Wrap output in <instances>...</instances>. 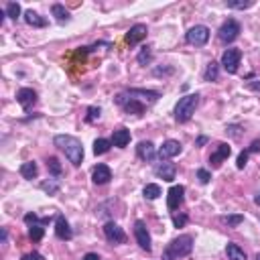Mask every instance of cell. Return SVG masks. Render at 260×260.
<instances>
[{
	"mask_svg": "<svg viewBox=\"0 0 260 260\" xmlns=\"http://www.w3.org/2000/svg\"><path fill=\"white\" fill-rule=\"evenodd\" d=\"M55 146H59L61 151L65 153V157L69 159V163L73 167H80L81 160H83V146L81 142L76 139V136H69V134H57L53 139Z\"/></svg>",
	"mask_w": 260,
	"mask_h": 260,
	"instance_id": "1",
	"label": "cell"
},
{
	"mask_svg": "<svg viewBox=\"0 0 260 260\" xmlns=\"http://www.w3.org/2000/svg\"><path fill=\"white\" fill-rule=\"evenodd\" d=\"M191 250H193V238L189 234H183V236L171 240L167 244V248L163 252V260H177L183 256H189Z\"/></svg>",
	"mask_w": 260,
	"mask_h": 260,
	"instance_id": "2",
	"label": "cell"
},
{
	"mask_svg": "<svg viewBox=\"0 0 260 260\" xmlns=\"http://www.w3.org/2000/svg\"><path fill=\"white\" fill-rule=\"evenodd\" d=\"M197 104H200V96H197V94H189V96L181 98V100L177 102V106H175V120L177 122L191 120V116L195 114Z\"/></svg>",
	"mask_w": 260,
	"mask_h": 260,
	"instance_id": "3",
	"label": "cell"
},
{
	"mask_svg": "<svg viewBox=\"0 0 260 260\" xmlns=\"http://www.w3.org/2000/svg\"><path fill=\"white\" fill-rule=\"evenodd\" d=\"M238 35H240V22L234 20V19H228V20L220 27V31H218V37H220L221 43H232V41H236Z\"/></svg>",
	"mask_w": 260,
	"mask_h": 260,
	"instance_id": "4",
	"label": "cell"
},
{
	"mask_svg": "<svg viewBox=\"0 0 260 260\" xmlns=\"http://www.w3.org/2000/svg\"><path fill=\"white\" fill-rule=\"evenodd\" d=\"M187 43L189 45H195V47H203L207 41H209V29L205 27V24H195V27H191L187 31Z\"/></svg>",
	"mask_w": 260,
	"mask_h": 260,
	"instance_id": "5",
	"label": "cell"
},
{
	"mask_svg": "<svg viewBox=\"0 0 260 260\" xmlns=\"http://www.w3.org/2000/svg\"><path fill=\"white\" fill-rule=\"evenodd\" d=\"M134 238H136V242H139V246L142 250H146V252H151L153 250V244H151V234H148V230H146V224L142 220H139V221H134Z\"/></svg>",
	"mask_w": 260,
	"mask_h": 260,
	"instance_id": "6",
	"label": "cell"
},
{
	"mask_svg": "<svg viewBox=\"0 0 260 260\" xmlns=\"http://www.w3.org/2000/svg\"><path fill=\"white\" fill-rule=\"evenodd\" d=\"M240 59H242V51L240 49H226L224 55H221V65L228 73H236L238 65H240Z\"/></svg>",
	"mask_w": 260,
	"mask_h": 260,
	"instance_id": "7",
	"label": "cell"
},
{
	"mask_svg": "<svg viewBox=\"0 0 260 260\" xmlns=\"http://www.w3.org/2000/svg\"><path fill=\"white\" fill-rule=\"evenodd\" d=\"M116 104H120L124 108L126 114H134V116H142L144 114V104L139 102L136 98H124V96H116Z\"/></svg>",
	"mask_w": 260,
	"mask_h": 260,
	"instance_id": "8",
	"label": "cell"
},
{
	"mask_svg": "<svg viewBox=\"0 0 260 260\" xmlns=\"http://www.w3.org/2000/svg\"><path fill=\"white\" fill-rule=\"evenodd\" d=\"M104 236L110 244H124L126 242L124 230H122L118 224H114V221H108V224L104 226Z\"/></svg>",
	"mask_w": 260,
	"mask_h": 260,
	"instance_id": "9",
	"label": "cell"
},
{
	"mask_svg": "<svg viewBox=\"0 0 260 260\" xmlns=\"http://www.w3.org/2000/svg\"><path fill=\"white\" fill-rule=\"evenodd\" d=\"M183 195H185V187H183V185H173V187L169 189V193H167V207L171 209V212L179 209V205L183 203Z\"/></svg>",
	"mask_w": 260,
	"mask_h": 260,
	"instance_id": "10",
	"label": "cell"
},
{
	"mask_svg": "<svg viewBox=\"0 0 260 260\" xmlns=\"http://www.w3.org/2000/svg\"><path fill=\"white\" fill-rule=\"evenodd\" d=\"M17 102L20 104L22 110H27V112H29V110L37 104V92L31 90V88H20L17 92Z\"/></svg>",
	"mask_w": 260,
	"mask_h": 260,
	"instance_id": "11",
	"label": "cell"
},
{
	"mask_svg": "<svg viewBox=\"0 0 260 260\" xmlns=\"http://www.w3.org/2000/svg\"><path fill=\"white\" fill-rule=\"evenodd\" d=\"M155 175L157 177H160L163 181H175V175H177V167L173 165V163H169V160H163V163H159L157 167H155Z\"/></svg>",
	"mask_w": 260,
	"mask_h": 260,
	"instance_id": "12",
	"label": "cell"
},
{
	"mask_svg": "<svg viewBox=\"0 0 260 260\" xmlns=\"http://www.w3.org/2000/svg\"><path fill=\"white\" fill-rule=\"evenodd\" d=\"M146 24H134V27H130V31L126 33V43L130 47L139 45L142 39H146Z\"/></svg>",
	"mask_w": 260,
	"mask_h": 260,
	"instance_id": "13",
	"label": "cell"
},
{
	"mask_svg": "<svg viewBox=\"0 0 260 260\" xmlns=\"http://www.w3.org/2000/svg\"><path fill=\"white\" fill-rule=\"evenodd\" d=\"M179 153H181V142L179 140H165L163 146H160V151H159V157H160V160H167V159L177 157Z\"/></svg>",
	"mask_w": 260,
	"mask_h": 260,
	"instance_id": "14",
	"label": "cell"
},
{
	"mask_svg": "<svg viewBox=\"0 0 260 260\" xmlns=\"http://www.w3.org/2000/svg\"><path fill=\"white\" fill-rule=\"evenodd\" d=\"M136 155H139L142 160H146V163H153L157 153H155V144L151 140H140L139 146H136Z\"/></svg>",
	"mask_w": 260,
	"mask_h": 260,
	"instance_id": "15",
	"label": "cell"
},
{
	"mask_svg": "<svg viewBox=\"0 0 260 260\" xmlns=\"http://www.w3.org/2000/svg\"><path fill=\"white\" fill-rule=\"evenodd\" d=\"M92 179L96 185H106L110 179H112V171H110L108 165H96L92 171Z\"/></svg>",
	"mask_w": 260,
	"mask_h": 260,
	"instance_id": "16",
	"label": "cell"
},
{
	"mask_svg": "<svg viewBox=\"0 0 260 260\" xmlns=\"http://www.w3.org/2000/svg\"><path fill=\"white\" fill-rule=\"evenodd\" d=\"M55 234H57L59 240H71L73 238V232H71L67 220L63 216H57V220H55Z\"/></svg>",
	"mask_w": 260,
	"mask_h": 260,
	"instance_id": "17",
	"label": "cell"
},
{
	"mask_svg": "<svg viewBox=\"0 0 260 260\" xmlns=\"http://www.w3.org/2000/svg\"><path fill=\"white\" fill-rule=\"evenodd\" d=\"M230 153H232V148H230V144H226V142H221V144H218V151L209 157V163H212L214 167H220L224 160L230 157Z\"/></svg>",
	"mask_w": 260,
	"mask_h": 260,
	"instance_id": "18",
	"label": "cell"
},
{
	"mask_svg": "<svg viewBox=\"0 0 260 260\" xmlns=\"http://www.w3.org/2000/svg\"><path fill=\"white\" fill-rule=\"evenodd\" d=\"M128 142H130V130H128V128L122 126V128L114 130V134H112V144H114V146L124 148Z\"/></svg>",
	"mask_w": 260,
	"mask_h": 260,
	"instance_id": "19",
	"label": "cell"
},
{
	"mask_svg": "<svg viewBox=\"0 0 260 260\" xmlns=\"http://www.w3.org/2000/svg\"><path fill=\"white\" fill-rule=\"evenodd\" d=\"M24 22L31 24V27H37V29L47 27V19H43L41 15H37L35 10H27V12H24Z\"/></svg>",
	"mask_w": 260,
	"mask_h": 260,
	"instance_id": "20",
	"label": "cell"
},
{
	"mask_svg": "<svg viewBox=\"0 0 260 260\" xmlns=\"http://www.w3.org/2000/svg\"><path fill=\"white\" fill-rule=\"evenodd\" d=\"M20 175L24 179H35L37 175H39V167H37L35 160H29V163H22L20 165Z\"/></svg>",
	"mask_w": 260,
	"mask_h": 260,
	"instance_id": "21",
	"label": "cell"
},
{
	"mask_svg": "<svg viewBox=\"0 0 260 260\" xmlns=\"http://www.w3.org/2000/svg\"><path fill=\"white\" fill-rule=\"evenodd\" d=\"M226 254H228V260H246V252L234 242H230L226 246Z\"/></svg>",
	"mask_w": 260,
	"mask_h": 260,
	"instance_id": "22",
	"label": "cell"
},
{
	"mask_svg": "<svg viewBox=\"0 0 260 260\" xmlns=\"http://www.w3.org/2000/svg\"><path fill=\"white\" fill-rule=\"evenodd\" d=\"M51 12H53V17L57 19L59 24H65V22H69V19H71V15L65 10L63 4H53V6H51Z\"/></svg>",
	"mask_w": 260,
	"mask_h": 260,
	"instance_id": "23",
	"label": "cell"
},
{
	"mask_svg": "<svg viewBox=\"0 0 260 260\" xmlns=\"http://www.w3.org/2000/svg\"><path fill=\"white\" fill-rule=\"evenodd\" d=\"M128 94L134 98V96H140V98H146L148 102H157L160 94L159 92H153V90H128Z\"/></svg>",
	"mask_w": 260,
	"mask_h": 260,
	"instance_id": "24",
	"label": "cell"
},
{
	"mask_svg": "<svg viewBox=\"0 0 260 260\" xmlns=\"http://www.w3.org/2000/svg\"><path fill=\"white\" fill-rule=\"evenodd\" d=\"M112 146V140H106V139H98L94 142V155H106Z\"/></svg>",
	"mask_w": 260,
	"mask_h": 260,
	"instance_id": "25",
	"label": "cell"
},
{
	"mask_svg": "<svg viewBox=\"0 0 260 260\" xmlns=\"http://www.w3.org/2000/svg\"><path fill=\"white\" fill-rule=\"evenodd\" d=\"M142 195L146 197V200H157V197L160 195V187H159V185H155V183H148V185H144Z\"/></svg>",
	"mask_w": 260,
	"mask_h": 260,
	"instance_id": "26",
	"label": "cell"
},
{
	"mask_svg": "<svg viewBox=\"0 0 260 260\" xmlns=\"http://www.w3.org/2000/svg\"><path fill=\"white\" fill-rule=\"evenodd\" d=\"M218 76H220V67H218L216 61H212V63L207 65L203 78H205V81H218Z\"/></svg>",
	"mask_w": 260,
	"mask_h": 260,
	"instance_id": "27",
	"label": "cell"
},
{
	"mask_svg": "<svg viewBox=\"0 0 260 260\" xmlns=\"http://www.w3.org/2000/svg\"><path fill=\"white\" fill-rule=\"evenodd\" d=\"M47 169H49V173H51V175H55V177H59L61 173H63V169H61L59 160H57L55 157H49V159H47Z\"/></svg>",
	"mask_w": 260,
	"mask_h": 260,
	"instance_id": "28",
	"label": "cell"
},
{
	"mask_svg": "<svg viewBox=\"0 0 260 260\" xmlns=\"http://www.w3.org/2000/svg\"><path fill=\"white\" fill-rule=\"evenodd\" d=\"M43 234H45V230H43L41 224H35V226L29 228V238H31L33 242H39V240L43 238Z\"/></svg>",
	"mask_w": 260,
	"mask_h": 260,
	"instance_id": "29",
	"label": "cell"
},
{
	"mask_svg": "<svg viewBox=\"0 0 260 260\" xmlns=\"http://www.w3.org/2000/svg\"><path fill=\"white\" fill-rule=\"evenodd\" d=\"M221 221L228 224L230 228H238L244 221V216H240V214H236V216H224V218H221Z\"/></svg>",
	"mask_w": 260,
	"mask_h": 260,
	"instance_id": "30",
	"label": "cell"
},
{
	"mask_svg": "<svg viewBox=\"0 0 260 260\" xmlns=\"http://www.w3.org/2000/svg\"><path fill=\"white\" fill-rule=\"evenodd\" d=\"M4 12H6V17H10L12 20H17L20 17V6H19V2H8Z\"/></svg>",
	"mask_w": 260,
	"mask_h": 260,
	"instance_id": "31",
	"label": "cell"
},
{
	"mask_svg": "<svg viewBox=\"0 0 260 260\" xmlns=\"http://www.w3.org/2000/svg\"><path fill=\"white\" fill-rule=\"evenodd\" d=\"M254 2L252 0H230L228 6L230 8H236V10H244V8H250Z\"/></svg>",
	"mask_w": 260,
	"mask_h": 260,
	"instance_id": "32",
	"label": "cell"
},
{
	"mask_svg": "<svg viewBox=\"0 0 260 260\" xmlns=\"http://www.w3.org/2000/svg\"><path fill=\"white\" fill-rule=\"evenodd\" d=\"M136 59H139V63H140V65H146L148 61L153 59L151 49H148V47H142V49H140V53H139V57H136Z\"/></svg>",
	"mask_w": 260,
	"mask_h": 260,
	"instance_id": "33",
	"label": "cell"
},
{
	"mask_svg": "<svg viewBox=\"0 0 260 260\" xmlns=\"http://www.w3.org/2000/svg\"><path fill=\"white\" fill-rule=\"evenodd\" d=\"M100 114H102V110L100 108H96V106H92V108H88V116H85V120L90 122H96V120H100Z\"/></svg>",
	"mask_w": 260,
	"mask_h": 260,
	"instance_id": "34",
	"label": "cell"
},
{
	"mask_svg": "<svg viewBox=\"0 0 260 260\" xmlns=\"http://www.w3.org/2000/svg\"><path fill=\"white\" fill-rule=\"evenodd\" d=\"M41 189H43V191H47L49 195H55V193H57V189H59V185H57V183H53V181H45V183L41 185Z\"/></svg>",
	"mask_w": 260,
	"mask_h": 260,
	"instance_id": "35",
	"label": "cell"
},
{
	"mask_svg": "<svg viewBox=\"0 0 260 260\" xmlns=\"http://www.w3.org/2000/svg\"><path fill=\"white\" fill-rule=\"evenodd\" d=\"M197 179H200V183L207 185L209 181H212V175H209V171H207V169H200V171H197Z\"/></svg>",
	"mask_w": 260,
	"mask_h": 260,
	"instance_id": "36",
	"label": "cell"
},
{
	"mask_svg": "<svg viewBox=\"0 0 260 260\" xmlns=\"http://www.w3.org/2000/svg\"><path fill=\"white\" fill-rule=\"evenodd\" d=\"M248 155H250L248 151H242V153L238 155V163H236L238 169H244V167H246V163H248Z\"/></svg>",
	"mask_w": 260,
	"mask_h": 260,
	"instance_id": "37",
	"label": "cell"
},
{
	"mask_svg": "<svg viewBox=\"0 0 260 260\" xmlns=\"http://www.w3.org/2000/svg\"><path fill=\"white\" fill-rule=\"evenodd\" d=\"M173 224H175V228H183L185 224H187V216L181 214V216H173Z\"/></svg>",
	"mask_w": 260,
	"mask_h": 260,
	"instance_id": "38",
	"label": "cell"
},
{
	"mask_svg": "<svg viewBox=\"0 0 260 260\" xmlns=\"http://www.w3.org/2000/svg\"><path fill=\"white\" fill-rule=\"evenodd\" d=\"M24 221H27L29 226H35V224H41V220L37 218V214H27L24 216Z\"/></svg>",
	"mask_w": 260,
	"mask_h": 260,
	"instance_id": "39",
	"label": "cell"
},
{
	"mask_svg": "<svg viewBox=\"0 0 260 260\" xmlns=\"http://www.w3.org/2000/svg\"><path fill=\"white\" fill-rule=\"evenodd\" d=\"M20 260H45V258H43V254H39V252H29V254H24Z\"/></svg>",
	"mask_w": 260,
	"mask_h": 260,
	"instance_id": "40",
	"label": "cell"
},
{
	"mask_svg": "<svg viewBox=\"0 0 260 260\" xmlns=\"http://www.w3.org/2000/svg\"><path fill=\"white\" fill-rule=\"evenodd\" d=\"M248 153H260V139H256V140H254V142L250 144Z\"/></svg>",
	"mask_w": 260,
	"mask_h": 260,
	"instance_id": "41",
	"label": "cell"
},
{
	"mask_svg": "<svg viewBox=\"0 0 260 260\" xmlns=\"http://www.w3.org/2000/svg\"><path fill=\"white\" fill-rule=\"evenodd\" d=\"M226 130H228L232 136H240V126H234V124H232V126H228Z\"/></svg>",
	"mask_w": 260,
	"mask_h": 260,
	"instance_id": "42",
	"label": "cell"
},
{
	"mask_svg": "<svg viewBox=\"0 0 260 260\" xmlns=\"http://www.w3.org/2000/svg\"><path fill=\"white\" fill-rule=\"evenodd\" d=\"M81 260H100V256H98V254H94V252H88V254H85Z\"/></svg>",
	"mask_w": 260,
	"mask_h": 260,
	"instance_id": "43",
	"label": "cell"
},
{
	"mask_svg": "<svg viewBox=\"0 0 260 260\" xmlns=\"http://www.w3.org/2000/svg\"><path fill=\"white\" fill-rule=\"evenodd\" d=\"M207 140H209L207 136H200V139H197V142H195V146H203V144H205Z\"/></svg>",
	"mask_w": 260,
	"mask_h": 260,
	"instance_id": "44",
	"label": "cell"
},
{
	"mask_svg": "<svg viewBox=\"0 0 260 260\" xmlns=\"http://www.w3.org/2000/svg\"><path fill=\"white\" fill-rule=\"evenodd\" d=\"M248 88L254 90V92H260V81H254V83H248Z\"/></svg>",
	"mask_w": 260,
	"mask_h": 260,
	"instance_id": "45",
	"label": "cell"
},
{
	"mask_svg": "<svg viewBox=\"0 0 260 260\" xmlns=\"http://www.w3.org/2000/svg\"><path fill=\"white\" fill-rule=\"evenodd\" d=\"M254 203H256V205H260V193L254 197Z\"/></svg>",
	"mask_w": 260,
	"mask_h": 260,
	"instance_id": "46",
	"label": "cell"
},
{
	"mask_svg": "<svg viewBox=\"0 0 260 260\" xmlns=\"http://www.w3.org/2000/svg\"><path fill=\"white\" fill-rule=\"evenodd\" d=\"M256 260H260V252H258V254H256Z\"/></svg>",
	"mask_w": 260,
	"mask_h": 260,
	"instance_id": "47",
	"label": "cell"
}]
</instances>
